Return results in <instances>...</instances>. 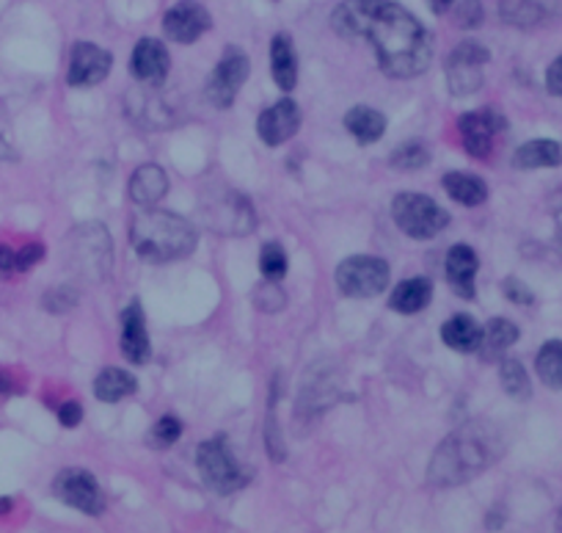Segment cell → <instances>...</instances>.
I'll list each match as a JSON object with an SVG mask.
<instances>
[{"mask_svg":"<svg viewBox=\"0 0 562 533\" xmlns=\"http://www.w3.org/2000/svg\"><path fill=\"white\" fill-rule=\"evenodd\" d=\"M331 25L345 39H367L389 78L409 81L433 61L431 31L394 0H345Z\"/></svg>","mask_w":562,"mask_h":533,"instance_id":"6da1fadb","label":"cell"},{"mask_svg":"<svg viewBox=\"0 0 562 533\" xmlns=\"http://www.w3.org/2000/svg\"><path fill=\"white\" fill-rule=\"evenodd\" d=\"M502 456V440L489 423H463L455 429L427 465V484L438 489L460 487L489 470Z\"/></svg>","mask_w":562,"mask_h":533,"instance_id":"7a4b0ae2","label":"cell"},{"mask_svg":"<svg viewBox=\"0 0 562 533\" xmlns=\"http://www.w3.org/2000/svg\"><path fill=\"white\" fill-rule=\"evenodd\" d=\"M196 227L176 213L147 207L133 218L130 243L144 263H174L196 249Z\"/></svg>","mask_w":562,"mask_h":533,"instance_id":"3957f363","label":"cell"},{"mask_svg":"<svg viewBox=\"0 0 562 533\" xmlns=\"http://www.w3.org/2000/svg\"><path fill=\"white\" fill-rule=\"evenodd\" d=\"M67 263L83 282H103L114 265V241L103 224H80L67 238Z\"/></svg>","mask_w":562,"mask_h":533,"instance_id":"277c9868","label":"cell"},{"mask_svg":"<svg viewBox=\"0 0 562 533\" xmlns=\"http://www.w3.org/2000/svg\"><path fill=\"white\" fill-rule=\"evenodd\" d=\"M392 218L414 241H431L449 227V213L436 200L414 191H403L392 202Z\"/></svg>","mask_w":562,"mask_h":533,"instance_id":"5b68a950","label":"cell"},{"mask_svg":"<svg viewBox=\"0 0 562 533\" xmlns=\"http://www.w3.org/2000/svg\"><path fill=\"white\" fill-rule=\"evenodd\" d=\"M196 467H199V476L207 489H213L216 495H232L249 484V473L234 460L223 436L202 442L196 451Z\"/></svg>","mask_w":562,"mask_h":533,"instance_id":"8992f818","label":"cell"},{"mask_svg":"<svg viewBox=\"0 0 562 533\" xmlns=\"http://www.w3.org/2000/svg\"><path fill=\"white\" fill-rule=\"evenodd\" d=\"M202 218L218 236H249L256 227V213L243 194L218 189L202 202Z\"/></svg>","mask_w":562,"mask_h":533,"instance_id":"52a82bcc","label":"cell"},{"mask_svg":"<svg viewBox=\"0 0 562 533\" xmlns=\"http://www.w3.org/2000/svg\"><path fill=\"white\" fill-rule=\"evenodd\" d=\"M389 263L372 254H353L336 265V287L351 298H372L389 287Z\"/></svg>","mask_w":562,"mask_h":533,"instance_id":"ba28073f","label":"cell"},{"mask_svg":"<svg viewBox=\"0 0 562 533\" xmlns=\"http://www.w3.org/2000/svg\"><path fill=\"white\" fill-rule=\"evenodd\" d=\"M491 61V53L480 42H460L452 47L447 58V87L455 98H469L480 92L485 83V64Z\"/></svg>","mask_w":562,"mask_h":533,"instance_id":"9c48e42d","label":"cell"},{"mask_svg":"<svg viewBox=\"0 0 562 533\" xmlns=\"http://www.w3.org/2000/svg\"><path fill=\"white\" fill-rule=\"evenodd\" d=\"M251 61L240 47H227L221 56V61L213 69L210 81H207V100L216 109H232L234 98L243 89V83L249 81Z\"/></svg>","mask_w":562,"mask_h":533,"instance_id":"30bf717a","label":"cell"},{"mask_svg":"<svg viewBox=\"0 0 562 533\" xmlns=\"http://www.w3.org/2000/svg\"><path fill=\"white\" fill-rule=\"evenodd\" d=\"M53 495H56L61 503L72 506L74 511H83L89 517H100L105 511V495L100 489L98 478L91 476L89 470H80V467H69L61 470L53 481Z\"/></svg>","mask_w":562,"mask_h":533,"instance_id":"8fae6325","label":"cell"},{"mask_svg":"<svg viewBox=\"0 0 562 533\" xmlns=\"http://www.w3.org/2000/svg\"><path fill=\"white\" fill-rule=\"evenodd\" d=\"M507 127L505 114H500L496 109H483V111H469L458 120V131L460 138H463L466 152L472 158H485L491 156V149H494V136L502 133Z\"/></svg>","mask_w":562,"mask_h":533,"instance_id":"7c38bea8","label":"cell"},{"mask_svg":"<svg viewBox=\"0 0 562 533\" xmlns=\"http://www.w3.org/2000/svg\"><path fill=\"white\" fill-rule=\"evenodd\" d=\"M213 29V18L199 0H180L163 14V34L176 45H194Z\"/></svg>","mask_w":562,"mask_h":533,"instance_id":"4fadbf2b","label":"cell"},{"mask_svg":"<svg viewBox=\"0 0 562 533\" xmlns=\"http://www.w3.org/2000/svg\"><path fill=\"white\" fill-rule=\"evenodd\" d=\"M114 67V56L94 42H78L69 56L67 83L74 89H89L103 83Z\"/></svg>","mask_w":562,"mask_h":533,"instance_id":"5bb4252c","label":"cell"},{"mask_svg":"<svg viewBox=\"0 0 562 533\" xmlns=\"http://www.w3.org/2000/svg\"><path fill=\"white\" fill-rule=\"evenodd\" d=\"M301 109L293 98H282L278 103H273L271 109H265L256 120V136L262 138V144L267 147H282L285 141H290L298 131H301Z\"/></svg>","mask_w":562,"mask_h":533,"instance_id":"9a60e30c","label":"cell"},{"mask_svg":"<svg viewBox=\"0 0 562 533\" xmlns=\"http://www.w3.org/2000/svg\"><path fill=\"white\" fill-rule=\"evenodd\" d=\"M169 69L171 56L169 50H165L163 42L152 39V36L138 39L130 58V72L136 75V81L147 83V87H160V83H165V78H169Z\"/></svg>","mask_w":562,"mask_h":533,"instance_id":"2e32d148","label":"cell"},{"mask_svg":"<svg viewBox=\"0 0 562 533\" xmlns=\"http://www.w3.org/2000/svg\"><path fill=\"white\" fill-rule=\"evenodd\" d=\"M444 271H447V282L460 298L472 302L474 293H478V271H480V258L469 243H455L447 254V263H444Z\"/></svg>","mask_w":562,"mask_h":533,"instance_id":"e0dca14e","label":"cell"},{"mask_svg":"<svg viewBox=\"0 0 562 533\" xmlns=\"http://www.w3.org/2000/svg\"><path fill=\"white\" fill-rule=\"evenodd\" d=\"M122 354L133 362V365H147L152 356V343H149L147 321H144L141 304H127L122 313Z\"/></svg>","mask_w":562,"mask_h":533,"instance_id":"ac0fdd59","label":"cell"},{"mask_svg":"<svg viewBox=\"0 0 562 533\" xmlns=\"http://www.w3.org/2000/svg\"><path fill=\"white\" fill-rule=\"evenodd\" d=\"M169 194V178L158 163H144L130 178V200L138 207H154Z\"/></svg>","mask_w":562,"mask_h":533,"instance_id":"d6986e66","label":"cell"},{"mask_svg":"<svg viewBox=\"0 0 562 533\" xmlns=\"http://www.w3.org/2000/svg\"><path fill=\"white\" fill-rule=\"evenodd\" d=\"M271 72L282 92H293L298 87V56L293 39L287 34H276L271 42Z\"/></svg>","mask_w":562,"mask_h":533,"instance_id":"ffe728a7","label":"cell"},{"mask_svg":"<svg viewBox=\"0 0 562 533\" xmlns=\"http://www.w3.org/2000/svg\"><path fill=\"white\" fill-rule=\"evenodd\" d=\"M433 298V285L425 276H411V280H403L400 285H394L392 296H389V307L400 316H416L431 304Z\"/></svg>","mask_w":562,"mask_h":533,"instance_id":"44dd1931","label":"cell"},{"mask_svg":"<svg viewBox=\"0 0 562 533\" xmlns=\"http://www.w3.org/2000/svg\"><path fill=\"white\" fill-rule=\"evenodd\" d=\"M549 18V0H500V20L513 29H538Z\"/></svg>","mask_w":562,"mask_h":533,"instance_id":"7402d4cb","label":"cell"},{"mask_svg":"<svg viewBox=\"0 0 562 533\" xmlns=\"http://www.w3.org/2000/svg\"><path fill=\"white\" fill-rule=\"evenodd\" d=\"M441 340L452 351H460V354H478L480 340H483V327L472 316L460 313V316H452L444 324Z\"/></svg>","mask_w":562,"mask_h":533,"instance_id":"603a6c76","label":"cell"},{"mask_svg":"<svg viewBox=\"0 0 562 533\" xmlns=\"http://www.w3.org/2000/svg\"><path fill=\"white\" fill-rule=\"evenodd\" d=\"M562 163V147L551 138H532L513 152L516 169H554Z\"/></svg>","mask_w":562,"mask_h":533,"instance_id":"cb8c5ba5","label":"cell"},{"mask_svg":"<svg viewBox=\"0 0 562 533\" xmlns=\"http://www.w3.org/2000/svg\"><path fill=\"white\" fill-rule=\"evenodd\" d=\"M444 191L452 202L463 207H478L489 200V185H485L483 178L469 172H449L444 174Z\"/></svg>","mask_w":562,"mask_h":533,"instance_id":"d4e9b609","label":"cell"},{"mask_svg":"<svg viewBox=\"0 0 562 533\" xmlns=\"http://www.w3.org/2000/svg\"><path fill=\"white\" fill-rule=\"evenodd\" d=\"M345 131L356 138L358 144L381 141L387 133V116L381 111L369 109V105H356L345 114Z\"/></svg>","mask_w":562,"mask_h":533,"instance_id":"484cf974","label":"cell"},{"mask_svg":"<svg viewBox=\"0 0 562 533\" xmlns=\"http://www.w3.org/2000/svg\"><path fill=\"white\" fill-rule=\"evenodd\" d=\"M518 340V327L513 321H507V318H494V321H489L483 327V340H480V360L483 362H494V360H502L505 356V351L511 349V345H516Z\"/></svg>","mask_w":562,"mask_h":533,"instance_id":"4316f807","label":"cell"},{"mask_svg":"<svg viewBox=\"0 0 562 533\" xmlns=\"http://www.w3.org/2000/svg\"><path fill=\"white\" fill-rule=\"evenodd\" d=\"M138 390V378L133 373L122 371V367H105L98 378H94V396L103 404H116L122 398L133 396Z\"/></svg>","mask_w":562,"mask_h":533,"instance_id":"83f0119b","label":"cell"},{"mask_svg":"<svg viewBox=\"0 0 562 533\" xmlns=\"http://www.w3.org/2000/svg\"><path fill=\"white\" fill-rule=\"evenodd\" d=\"M535 371L549 390H562V340H549L540 345Z\"/></svg>","mask_w":562,"mask_h":533,"instance_id":"f1b7e54d","label":"cell"},{"mask_svg":"<svg viewBox=\"0 0 562 533\" xmlns=\"http://www.w3.org/2000/svg\"><path fill=\"white\" fill-rule=\"evenodd\" d=\"M500 382H502V390H505L513 401H529V398H532V382H529L527 367H524L518 360L502 356Z\"/></svg>","mask_w":562,"mask_h":533,"instance_id":"f546056e","label":"cell"},{"mask_svg":"<svg viewBox=\"0 0 562 533\" xmlns=\"http://www.w3.org/2000/svg\"><path fill=\"white\" fill-rule=\"evenodd\" d=\"M389 163L400 172H420L431 163V149L425 141H405L389 156Z\"/></svg>","mask_w":562,"mask_h":533,"instance_id":"4dcf8cb0","label":"cell"},{"mask_svg":"<svg viewBox=\"0 0 562 533\" xmlns=\"http://www.w3.org/2000/svg\"><path fill=\"white\" fill-rule=\"evenodd\" d=\"M276 398H278V378H276V382H273L271 401H267L265 445H267V453H271L273 462H285L287 451H285V440H282V429H278V420H276Z\"/></svg>","mask_w":562,"mask_h":533,"instance_id":"1f68e13d","label":"cell"},{"mask_svg":"<svg viewBox=\"0 0 562 533\" xmlns=\"http://www.w3.org/2000/svg\"><path fill=\"white\" fill-rule=\"evenodd\" d=\"M80 302L78 287L72 285H56L42 296V307H45L50 316H67L69 310H74Z\"/></svg>","mask_w":562,"mask_h":533,"instance_id":"d6a6232c","label":"cell"},{"mask_svg":"<svg viewBox=\"0 0 562 533\" xmlns=\"http://www.w3.org/2000/svg\"><path fill=\"white\" fill-rule=\"evenodd\" d=\"M287 265H290V263H287V252H285V247H282V243L271 241V243H265V247H262L260 269H262V274H265V280H273V282L285 280Z\"/></svg>","mask_w":562,"mask_h":533,"instance_id":"836d02e7","label":"cell"},{"mask_svg":"<svg viewBox=\"0 0 562 533\" xmlns=\"http://www.w3.org/2000/svg\"><path fill=\"white\" fill-rule=\"evenodd\" d=\"M182 436V420L174 418V415H165L158 423L152 426V431L147 434V442L154 447V451H165V447L174 445Z\"/></svg>","mask_w":562,"mask_h":533,"instance_id":"e575fe53","label":"cell"},{"mask_svg":"<svg viewBox=\"0 0 562 533\" xmlns=\"http://www.w3.org/2000/svg\"><path fill=\"white\" fill-rule=\"evenodd\" d=\"M285 304H287V296H285V291L278 287V282L265 280V282H262V285H256L254 307L260 313H267V316H276L278 310H285Z\"/></svg>","mask_w":562,"mask_h":533,"instance_id":"d590c367","label":"cell"},{"mask_svg":"<svg viewBox=\"0 0 562 533\" xmlns=\"http://www.w3.org/2000/svg\"><path fill=\"white\" fill-rule=\"evenodd\" d=\"M502 293H505L507 302L521 304V307H529V304L535 302V293L529 291V285H524V282L516 280V276H507V280L502 282Z\"/></svg>","mask_w":562,"mask_h":533,"instance_id":"8d00e7d4","label":"cell"},{"mask_svg":"<svg viewBox=\"0 0 562 533\" xmlns=\"http://www.w3.org/2000/svg\"><path fill=\"white\" fill-rule=\"evenodd\" d=\"M485 12H483V3L480 0H463L458 7V25L460 29H478L480 23H483Z\"/></svg>","mask_w":562,"mask_h":533,"instance_id":"74e56055","label":"cell"},{"mask_svg":"<svg viewBox=\"0 0 562 533\" xmlns=\"http://www.w3.org/2000/svg\"><path fill=\"white\" fill-rule=\"evenodd\" d=\"M42 260H45V247H42V243H28V247L18 249V271H20V274L31 271L36 263H42Z\"/></svg>","mask_w":562,"mask_h":533,"instance_id":"f35d334b","label":"cell"},{"mask_svg":"<svg viewBox=\"0 0 562 533\" xmlns=\"http://www.w3.org/2000/svg\"><path fill=\"white\" fill-rule=\"evenodd\" d=\"M80 420H83V407H80L78 401H64L61 407H58V423H61L64 429H78Z\"/></svg>","mask_w":562,"mask_h":533,"instance_id":"ab89813d","label":"cell"},{"mask_svg":"<svg viewBox=\"0 0 562 533\" xmlns=\"http://www.w3.org/2000/svg\"><path fill=\"white\" fill-rule=\"evenodd\" d=\"M546 89L554 98H562V56H557L546 69Z\"/></svg>","mask_w":562,"mask_h":533,"instance_id":"60d3db41","label":"cell"},{"mask_svg":"<svg viewBox=\"0 0 562 533\" xmlns=\"http://www.w3.org/2000/svg\"><path fill=\"white\" fill-rule=\"evenodd\" d=\"M20 274L18 271V252L7 243H0V280H9V276Z\"/></svg>","mask_w":562,"mask_h":533,"instance_id":"b9f144b4","label":"cell"},{"mask_svg":"<svg viewBox=\"0 0 562 533\" xmlns=\"http://www.w3.org/2000/svg\"><path fill=\"white\" fill-rule=\"evenodd\" d=\"M14 393H20L18 382L9 373H0V396H14Z\"/></svg>","mask_w":562,"mask_h":533,"instance_id":"7bdbcfd3","label":"cell"},{"mask_svg":"<svg viewBox=\"0 0 562 533\" xmlns=\"http://www.w3.org/2000/svg\"><path fill=\"white\" fill-rule=\"evenodd\" d=\"M554 222H557V241L562 243V194L554 200Z\"/></svg>","mask_w":562,"mask_h":533,"instance_id":"ee69618b","label":"cell"},{"mask_svg":"<svg viewBox=\"0 0 562 533\" xmlns=\"http://www.w3.org/2000/svg\"><path fill=\"white\" fill-rule=\"evenodd\" d=\"M427 3H431V9L436 14H447L449 9H452V3L455 0H427Z\"/></svg>","mask_w":562,"mask_h":533,"instance_id":"f6af8a7d","label":"cell"},{"mask_svg":"<svg viewBox=\"0 0 562 533\" xmlns=\"http://www.w3.org/2000/svg\"><path fill=\"white\" fill-rule=\"evenodd\" d=\"M7 158H14V152L9 149V144L0 138V161H7Z\"/></svg>","mask_w":562,"mask_h":533,"instance_id":"bcb514c9","label":"cell"},{"mask_svg":"<svg viewBox=\"0 0 562 533\" xmlns=\"http://www.w3.org/2000/svg\"><path fill=\"white\" fill-rule=\"evenodd\" d=\"M12 511V498H0V514H7Z\"/></svg>","mask_w":562,"mask_h":533,"instance_id":"7dc6e473","label":"cell"},{"mask_svg":"<svg viewBox=\"0 0 562 533\" xmlns=\"http://www.w3.org/2000/svg\"><path fill=\"white\" fill-rule=\"evenodd\" d=\"M560 522H562V511H560Z\"/></svg>","mask_w":562,"mask_h":533,"instance_id":"c3c4849f","label":"cell"}]
</instances>
